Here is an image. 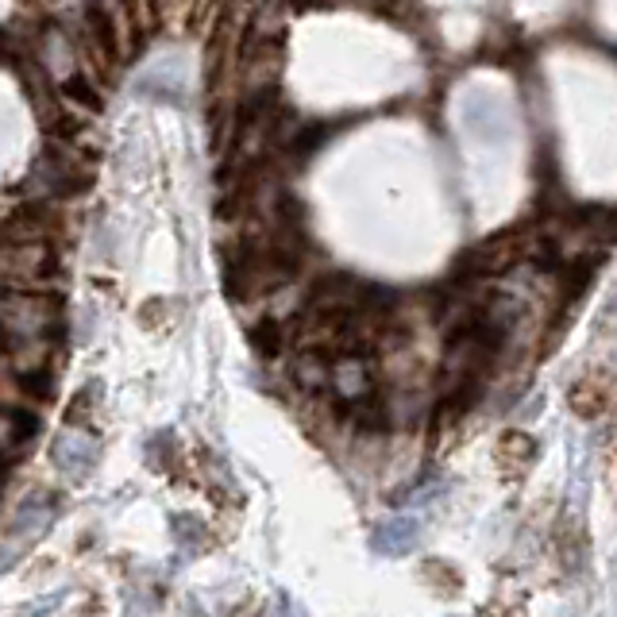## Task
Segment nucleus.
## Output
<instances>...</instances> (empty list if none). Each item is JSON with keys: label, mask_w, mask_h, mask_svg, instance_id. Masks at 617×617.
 <instances>
[{"label": "nucleus", "mask_w": 617, "mask_h": 617, "mask_svg": "<svg viewBox=\"0 0 617 617\" xmlns=\"http://www.w3.org/2000/svg\"><path fill=\"white\" fill-rule=\"evenodd\" d=\"M51 459L70 483H81L97 467V440H93V432L66 429L51 444Z\"/></svg>", "instance_id": "obj_1"}, {"label": "nucleus", "mask_w": 617, "mask_h": 617, "mask_svg": "<svg viewBox=\"0 0 617 617\" xmlns=\"http://www.w3.org/2000/svg\"><path fill=\"white\" fill-rule=\"evenodd\" d=\"M494 463H498L502 479H510V483L525 479V471L537 463V440L521 429L502 432L498 444H494Z\"/></svg>", "instance_id": "obj_2"}, {"label": "nucleus", "mask_w": 617, "mask_h": 617, "mask_svg": "<svg viewBox=\"0 0 617 617\" xmlns=\"http://www.w3.org/2000/svg\"><path fill=\"white\" fill-rule=\"evenodd\" d=\"M614 402V378L602 375V371H591L575 382L571 390V409L583 417V421H598Z\"/></svg>", "instance_id": "obj_3"}, {"label": "nucleus", "mask_w": 617, "mask_h": 617, "mask_svg": "<svg viewBox=\"0 0 617 617\" xmlns=\"http://www.w3.org/2000/svg\"><path fill=\"white\" fill-rule=\"evenodd\" d=\"M62 417H66V429H93V421H97V386H81L78 394L70 398Z\"/></svg>", "instance_id": "obj_4"}, {"label": "nucleus", "mask_w": 617, "mask_h": 617, "mask_svg": "<svg viewBox=\"0 0 617 617\" xmlns=\"http://www.w3.org/2000/svg\"><path fill=\"white\" fill-rule=\"evenodd\" d=\"M251 344L259 348L263 359H278L282 348H286V328L274 321V317H267V321H259L251 328Z\"/></svg>", "instance_id": "obj_5"}, {"label": "nucleus", "mask_w": 617, "mask_h": 617, "mask_svg": "<svg viewBox=\"0 0 617 617\" xmlns=\"http://www.w3.org/2000/svg\"><path fill=\"white\" fill-rule=\"evenodd\" d=\"M425 571V583L436 587L440 594H452L459 591V579H456V567H448L444 560H429V564L421 567Z\"/></svg>", "instance_id": "obj_6"}, {"label": "nucleus", "mask_w": 617, "mask_h": 617, "mask_svg": "<svg viewBox=\"0 0 617 617\" xmlns=\"http://www.w3.org/2000/svg\"><path fill=\"white\" fill-rule=\"evenodd\" d=\"M66 617H105V598L97 591H89L78 606H70V614Z\"/></svg>", "instance_id": "obj_7"}, {"label": "nucleus", "mask_w": 617, "mask_h": 617, "mask_svg": "<svg viewBox=\"0 0 617 617\" xmlns=\"http://www.w3.org/2000/svg\"><path fill=\"white\" fill-rule=\"evenodd\" d=\"M62 93H66V97H78L85 108H101V97H97V93H93V89H89V85H85L81 78L66 81V85H62Z\"/></svg>", "instance_id": "obj_8"}]
</instances>
